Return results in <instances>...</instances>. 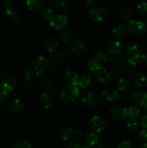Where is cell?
Segmentation results:
<instances>
[{
	"label": "cell",
	"instance_id": "cell-45",
	"mask_svg": "<svg viewBox=\"0 0 147 148\" xmlns=\"http://www.w3.org/2000/svg\"><path fill=\"white\" fill-rule=\"evenodd\" d=\"M140 137L144 142H147V130H144L140 133Z\"/></svg>",
	"mask_w": 147,
	"mask_h": 148
},
{
	"label": "cell",
	"instance_id": "cell-46",
	"mask_svg": "<svg viewBox=\"0 0 147 148\" xmlns=\"http://www.w3.org/2000/svg\"><path fill=\"white\" fill-rule=\"evenodd\" d=\"M82 132L81 130H76L74 131H73V136L76 139H79L82 137Z\"/></svg>",
	"mask_w": 147,
	"mask_h": 148
},
{
	"label": "cell",
	"instance_id": "cell-19",
	"mask_svg": "<svg viewBox=\"0 0 147 148\" xmlns=\"http://www.w3.org/2000/svg\"><path fill=\"white\" fill-rule=\"evenodd\" d=\"M9 108L14 113L20 112L24 108V103L21 100L14 99L9 103Z\"/></svg>",
	"mask_w": 147,
	"mask_h": 148
},
{
	"label": "cell",
	"instance_id": "cell-52",
	"mask_svg": "<svg viewBox=\"0 0 147 148\" xmlns=\"http://www.w3.org/2000/svg\"><path fill=\"white\" fill-rule=\"evenodd\" d=\"M141 148H147V143H145V144L143 145Z\"/></svg>",
	"mask_w": 147,
	"mask_h": 148
},
{
	"label": "cell",
	"instance_id": "cell-30",
	"mask_svg": "<svg viewBox=\"0 0 147 148\" xmlns=\"http://www.w3.org/2000/svg\"><path fill=\"white\" fill-rule=\"evenodd\" d=\"M129 87V82L125 78H121L119 79L118 83H117V88L120 91L125 90Z\"/></svg>",
	"mask_w": 147,
	"mask_h": 148
},
{
	"label": "cell",
	"instance_id": "cell-32",
	"mask_svg": "<svg viewBox=\"0 0 147 148\" xmlns=\"http://www.w3.org/2000/svg\"><path fill=\"white\" fill-rule=\"evenodd\" d=\"M136 10L141 14H147V1H138L136 4Z\"/></svg>",
	"mask_w": 147,
	"mask_h": 148
},
{
	"label": "cell",
	"instance_id": "cell-5",
	"mask_svg": "<svg viewBox=\"0 0 147 148\" xmlns=\"http://www.w3.org/2000/svg\"><path fill=\"white\" fill-rule=\"evenodd\" d=\"M95 74L96 78L99 82H108L113 77L114 71L111 67H101Z\"/></svg>",
	"mask_w": 147,
	"mask_h": 148
},
{
	"label": "cell",
	"instance_id": "cell-15",
	"mask_svg": "<svg viewBox=\"0 0 147 148\" xmlns=\"http://www.w3.org/2000/svg\"><path fill=\"white\" fill-rule=\"evenodd\" d=\"M102 97L105 101L108 102H114L116 101L119 98V93L116 90L109 89L103 91L102 93Z\"/></svg>",
	"mask_w": 147,
	"mask_h": 148
},
{
	"label": "cell",
	"instance_id": "cell-17",
	"mask_svg": "<svg viewBox=\"0 0 147 148\" xmlns=\"http://www.w3.org/2000/svg\"><path fill=\"white\" fill-rule=\"evenodd\" d=\"M82 101L85 105L89 106H96L98 103L97 101L95 99V95L91 92H86L84 93V95H82Z\"/></svg>",
	"mask_w": 147,
	"mask_h": 148
},
{
	"label": "cell",
	"instance_id": "cell-51",
	"mask_svg": "<svg viewBox=\"0 0 147 148\" xmlns=\"http://www.w3.org/2000/svg\"><path fill=\"white\" fill-rule=\"evenodd\" d=\"M93 148H105V146L102 144H97L94 146Z\"/></svg>",
	"mask_w": 147,
	"mask_h": 148
},
{
	"label": "cell",
	"instance_id": "cell-49",
	"mask_svg": "<svg viewBox=\"0 0 147 148\" xmlns=\"http://www.w3.org/2000/svg\"><path fill=\"white\" fill-rule=\"evenodd\" d=\"M67 148H81L80 145L77 143H72L68 146Z\"/></svg>",
	"mask_w": 147,
	"mask_h": 148
},
{
	"label": "cell",
	"instance_id": "cell-31",
	"mask_svg": "<svg viewBox=\"0 0 147 148\" xmlns=\"http://www.w3.org/2000/svg\"><path fill=\"white\" fill-rule=\"evenodd\" d=\"M120 15L121 19L123 21H128L131 19V15H132V12L129 9L127 8H122V10L120 11Z\"/></svg>",
	"mask_w": 147,
	"mask_h": 148
},
{
	"label": "cell",
	"instance_id": "cell-40",
	"mask_svg": "<svg viewBox=\"0 0 147 148\" xmlns=\"http://www.w3.org/2000/svg\"><path fill=\"white\" fill-rule=\"evenodd\" d=\"M61 38L65 43H69L71 40V36L68 32H64V33H61Z\"/></svg>",
	"mask_w": 147,
	"mask_h": 148
},
{
	"label": "cell",
	"instance_id": "cell-8",
	"mask_svg": "<svg viewBox=\"0 0 147 148\" xmlns=\"http://www.w3.org/2000/svg\"><path fill=\"white\" fill-rule=\"evenodd\" d=\"M89 127L95 132H100L105 128V124L101 117L93 116L89 121Z\"/></svg>",
	"mask_w": 147,
	"mask_h": 148
},
{
	"label": "cell",
	"instance_id": "cell-44",
	"mask_svg": "<svg viewBox=\"0 0 147 148\" xmlns=\"http://www.w3.org/2000/svg\"><path fill=\"white\" fill-rule=\"evenodd\" d=\"M140 124L144 128H147V115H144L141 116L140 119Z\"/></svg>",
	"mask_w": 147,
	"mask_h": 148
},
{
	"label": "cell",
	"instance_id": "cell-27",
	"mask_svg": "<svg viewBox=\"0 0 147 148\" xmlns=\"http://www.w3.org/2000/svg\"><path fill=\"white\" fill-rule=\"evenodd\" d=\"M109 57L110 56L106 53H105L103 51H101L96 52L93 56V59H95L97 62H99V64L108 62Z\"/></svg>",
	"mask_w": 147,
	"mask_h": 148
},
{
	"label": "cell",
	"instance_id": "cell-26",
	"mask_svg": "<svg viewBox=\"0 0 147 148\" xmlns=\"http://www.w3.org/2000/svg\"><path fill=\"white\" fill-rule=\"evenodd\" d=\"M91 82H92V79L90 77L87 75H84L79 79L77 85H79V88H86L90 85Z\"/></svg>",
	"mask_w": 147,
	"mask_h": 148
},
{
	"label": "cell",
	"instance_id": "cell-38",
	"mask_svg": "<svg viewBox=\"0 0 147 148\" xmlns=\"http://www.w3.org/2000/svg\"><path fill=\"white\" fill-rule=\"evenodd\" d=\"M15 148H32V145L26 140H19L15 144Z\"/></svg>",
	"mask_w": 147,
	"mask_h": 148
},
{
	"label": "cell",
	"instance_id": "cell-50",
	"mask_svg": "<svg viewBox=\"0 0 147 148\" xmlns=\"http://www.w3.org/2000/svg\"><path fill=\"white\" fill-rule=\"evenodd\" d=\"M4 5L5 6H9L12 4V0H4Z\"/></svg>",
	"mask_w": 147,
	"mask_h": 148
},
{
	"label": "cell",
	"instance_id": "cell-53",
	"mask_svg": "<svg viewBox=\"0 0 147 148\" xmlns=\"http://www.w3.org/2000/svg\"><path fill=\"white\" fill-rule=\"evenodd\" d=\"M82 148H93V147H89V146H84V147H82Z\"/></svg>",
	"mask_w": 147,
	"mask_h": 148
},
{
	"label": "cell",
	"instance_id": "cell-25",
	"mask_svg": "<svg viewBox=\"0 0 147 148\" xmlns=\"http://www.w3.org/2000/svg\"><path fill=\"white\" fill-rule=\"evenodd\" d=\"M26 5L30 10H37L43 7L41 0H26Z\"/></svg>",
	"mask_w": 147,
	"mask_h": 148
},
{
	"label": "cell",
	"instance_id": "cell-6",
	"mask_svg": "<svg viewBox=\"0 0 147 148\" xmlns=\"http://www.w3.org/2000/svg\"><path fill=\"white\" fill-rule=\"evenodd\" d=\"M110 116L112 119L116 121H125L129 116L126 108L122 106H117L111 110Z\"/></svg>",
	"mask_w": 147,
	"mask_h": 148
},
{
	"label": "cell",
	"instance_id": "cell-1",
	"mask_svg": "<svg viewBox=\"0 0 147 148\" xmlns=\"http://www.w3.org/2000/svg\"><path fill=\"white\" fill-rule=\"evenodd\" d=\"M79 95V90L76 85H68L65 86L61 92V98L65 103L74 101Z\"/></svg>",
	"mask_w": 147,
	"mask_h": 148
},
{
	"label": "cell",
	"instance_id": "cell-34",
	"mask_svg": "<svg viewBox=\"0 0 147 148\" xmlns=\"http://www.w3.org/2000/svg\"><path fill=\"white\" fill-rule=\"evenodd\" d=\"M139 124L135 119H131L127 121V127L131 131H135L138 129Z\"/></svg>",
	"mask_w": 147,
	"mask_h": 148
},
{
	"label": "cell",
	"instance_id": "cell-39",
	"mask_svg": "<svg viewBox=\"0 0 147 148\" xmlns=\"http://www.w3.org/2000/svg\"><path fill=\"white\" fill-rule=\"evenodd\" d=\"M54 4L59 10H63L67 6L66 0H55Z\"/></svg>",
	"mask_w": 147,
	"mask_h": 148
},
{
	"label": "cell",
	"instance_id": "cell-23",
	"mask_svg": "<svg viewBox=\"0 0 147 148\" xmlns=\"http://www.w3.org/2000/svg\"><path fill=\"white\" fill-rule=\"evenodd\" d=\"M46 48L48 51L51 53V52L56 51V49L58 48V42L54 38L50 37L46 41Z\"/></svg>",
	"mask_w": 147,
	"mask_h": 148
},
{
	"label": "cell",
	"instance_id": "cell-28",
	"mask_svg": "<svg viewBox=\"0 0 147 148\" xmlns=\"http://www.w3.org/2000/svg\"><path fill=\"white\" fill-rule=\"evenodd\" d=\"M98 136L95 133H89L85 137V141L89 146H95L98 143Z\"/></svg>",
	"mask_w": 147,
	"mask_h": 148
},
{
	"label": "cell",
	"instance_id": "cell-41",
	"mask_svg": "<svg viewBox=\"0 0 147 148\" xmlns=\"http://www.w3.org/2000/svg\"><path fill=\"white\" fill-rule=\"evenodd\" d=\"M108 62L110 64L114 65V66H116V65H118L120 63H121L120 60L116 56H110Z\"/></svg>",
	"mask_w": 147,
	"mask_h": 148
},
{
	"label": "cell",
	"instance_id": "cell-14",
	"mask_svg": "<svg viewBox=\"0 0 147 148\" xmlns=\"http://www.w3.org/2000/svg\"><path fill=\"white\" fill-rule=\"evenodd\" d=\"M120 66L121 69H122L124 72H125V73H131V72H133L135 69V66H136V63H135V61L127 58V59H123L122 61Z\"/></svg>",
	"mask_w": 147,
	"mask_h": 148
},
{
	"label": "cell",
	"instance_id": "cell-42",
	"mask_svg": "<svg viewBox=\"0 0 147 148\" xmlns=\"http://www.w3.org/2000/svg\"><path fill=\"white\" fill-rule=\"evenodd\" d=\"M118 148H132V145H131V142L128 141V140H124L118 145Z\"/></svg>",
	"mask_w": 147,
	"mask_h": 148
},
{
	"label": "cell",
	"instance_id": "cell-33",
	"mask_svg": "<svg viewBox=\"0 0 147 148\" xmlns=\"http://www.w3.org/2000/svg\"><path fill=\"white\" fill-rule=\"evenodd\" d=\"M53 14H54V13H53V10H52L51 8H50V7H45V8H43L41 11V15L43 16L44 18L49 20L54 16Z\"/></svg>",
	"mask_w": 147,
	"mask_h": 148
},
{
	"label": "cell",
	"instance_id": "cell-35",
	"mask_svg": "<svg viewBox=\"0 0 147 148\" xmlns=\"http://www.w3.org/2000/svg\"><path fill=\"white\" fill-rule=\"evenodd\" d=\"M38 87L42 90H46L50 87V82L49 81L48 79L46 77L41 78L39 79L38 82H37Z\"/></svg>",
	"mask_w": 147,
	"mask_h": 148
},
{
	"label": "cell",
	"instance_id": "cell-47",
	"mask_svg": "<svg viewBox=\"0 0 147 148\" xmlns=\"http://www.w3.org/2000/svg\"><path fill=\"white\" fill-rule=\"evenodd\" d=\"M85 4H86V7L92 8V7L95 4V1L94 0H85Z\"/></svg>",
	"mask_w": 147,
	"mask_h": 148
},
{
	"label": "cell",
	"instance_id": "cell-11",
	"mask_svg": "<svg viewBox=\"0 0 147 148\" xmlns=\"http://www.w3.org/2000/svg\"><path fill=\"white\" fill-rule=\"evenodd\" d=\"M39 105L43 109H48L51 106L53 99L52 96L49 92H46L41 94L38 100Z\"/></svg>",
	"mask_w": 147,
	"mask_h": 148
},
{
	"label": "cell",
	"instance_id": "cell-18",
	"mask_svg": "<svg viewBox=\"0 0 147 148\" xmlns=\"http://www.w3.org/2000/svg\"><path fill=\"white\" fill-rule=\"evenodd\" d=\"M4 16L10 21H17L20 17V13L15 9L7 7L4 11Z\"/></svg>",
	"mask_w": 147,
	"mask_h": 148
},
{
	"label": "cell",
	"instance_id": "cell-2",
	"mask_svg": "<svg viewBox=\"0 0 147 148\" xmlns=\"http://www.w3.org/2000/svg\"><path fill=\"white\" fill-rule=\"evenodd\" d=\"M16 82L15 79L12 77H9L4 79L0 85V99L4 100L8 98L15 88Z\"/></svg>",
	"mask_w": 147,
	"mask_h": 148
},
{
	"label": "cell",
	"instance_id": "cell-24",
	"mask_svg": "<svg viewBox=\"0 0 147 148\" xmlns=\"http://www.w3.org/2000/svg\"><path fill=\"white\" fill-rule=\"evenodd\" d=\"M112 34L118 38H122L126 35V30L123 25H118L113 27L112 30Z\"/></svg>",
	"mask_w": 147,
	"mask_h": 148
},
{
	"label": "cell",
	"instance_id": "cell-43",
	"mask_svg": "<svg viewBox=\"0 0 147 148\" xmlns=\"http://www.w3.org/2000/svg\"><path fill=\"white\" fill-rule=\"evenodd\" d=\"M56 56L60 60H64L66 57V55L63 51H56Z\"/></svg>",
	"mask_w": 147,
	"mask_h": 148
},
{
	"label": "cell",
	"instance_id": "cell-16",
	"mask_svg": "<svg viewBox=\"0 0 147 148\" xmlns=\"http://www.w3.org/2000/svg\"><path fill=\"white\" fill-rule=\"evenodd\" d=\"M133 81L137 86L142 88L146 85L147 77L142 72H137L134 75Z\"/></svg>",
	"mask_w": 147,
	"mask_h": 148
},
{
	"label": "cell",
	"instance_id": "cell-3",
	"mask_svg": "<svg viewBox=\"0 0 147 148\" xmlns=\"http://www.w3.org/2000/svg\"><path fill=\"white\" fill-rule=\"evenodd\" d=\"M33 65H34V70L36 72V75H41L43 72L49 69L50 62L47 57L40 55L36 58V59L33 62Z\"/></svg>",
	"mask_w": 147,
	"mask_h": 148
},
{
	"label": "cell",
	"instance_id": "cell-7",
	"mask_svg": "<svg viewBox=\"0 0 147 148\" xmlns=\"http://www.w3.org/2000/svg\"><path fill=\"white\" fill-rule=\"evenodd\" d=\"M90 15L96 22H101L105 20L108 16V10L104 7H97L91 8Z\"/></svg>",
	"mask_w": 147,
	"mask_h": 148
},
{
	"label": "cell",
	"instance_id": "cell-4",
	"mask_svg": "<svg viewBox=\"0 0 147 148\" xmlns=\"http://www.w3.org/2000/svg\"><path fill=\"white\" fill-rule=\"evenodd\" d=\"M128 28L133 34L142 35L146 30V25L142 20L135 19L128 23Z\"/></svg>",
	"mask_w": 147,
	"mask_h": 148
},
{
	"label": "cell",
	"instance_id": "cell-12",
	"mask_svg": "<svg viewBox=\"0 0 147 148\" xmlns=\"http://www.w3.org/2000/svg\"><path fill=\"white\" fill-rule=\"evenodd\" d=\"M64 75L66 79L70 82L71 85H76L79 81V74L76 72L74 69L71 68H67L65 70Z\"/></svg>",
	"mask_w": 147,
	"mask_h": 148
},
{
	"label": "cell",
	"instance_id": "cell-37",
	"mask_svg": "<svg viewBox=\"0 0 147 148\" xmlns=\"http://www.w3.org/2000/svg\"><path fill=\"white\" fill-rule=\"evenodd\" d=\"M128 116H131V118L135 119L138 117L141 114V110L136 106H132L128 110Z\"/></svg>",
	"mask_w": 147,
	"mask_h": 148
},
{
	"label": "cell",
	"instance_id": "cell-36",
	"mask_svg": "<svg viewBox=\"0 0 147 148\" xmlns=\"http://www.w3.org/2000/svg\"><path fill=\"white\" fill-rule=\"evenodd\" d=\"M23 77L26 79V80H32L34 79L36 77V72L35 70L33 69H26L22 73Z\"/></svg>",
	"mask_w": 147,
	"mask_h": 148
},
{
	"label": "cell",
	"instance_id": "cell-22",
	"mask_svg": "<svg viewBox=\"0 0 147 148\" xmlns=\"http://www.w3.org/2000/svg\"><path fill=\"white\" fill-rule=\"evenodd\" d=\"M71 135H73V130L69 127L61 129L58 132V136L62 140H69Z\"/></svg>",
	"mask_w": 147,
	"mask_h": 148
},
{
	"label": "cell",
	"instance_id": "cell-10",
	"mask_svg": "<svg viewBox=\"0 0 147 148\" xmlns=\"http://www.w3.org/2000/svg\"><path fill=\"white\" fill-rule=\"evenodd\" d=\"M126 54L128 59H132L135 62L138 60L142 56L141 49L136 45H132L128 47V49H126Z\"/></svg>",
	"mask_w": 147,
	"mask_h": 148
},
{
	"label": "cell",
	"instance_id": "cell-48",
	"mask_svg": "<svg viewBox=\"0 0 147 148\" xmlns=\"http://www.w3.org/2000/svg\"><path fill=\"white\" fill-rule=\"evenodd\" d=\"M141 59H142L144 64L147 66V52L146 53H144V54H142V56H141Z\"/></svg>",
	"mask_w": 147,
	"mask_h": 148
},
{
	"label": "cell",
	"instance_id": "cell-20",
	"mask_svg": "<svg viewBox=\"0 0 147 148\" xmlns=\"http://www.w3.org/2000/svg\"><path fill=\"white\" fill-rule=\"evenodd\" d=\"M122 49H123V46H122V43L119 41H115L112 42L110 45L109 48H108V51L110 54L115 56V55H118L120 53Z\"/></svg>",
	"mask_w": 147,
	"mask_h": 148
},
{
	"label": "cell",
	"instance_id": "cell-9",
	"mask_svg": "<svg viewBox=\"0 0 147 148\" xmlns=\"http://www.w3.org/2000/svg\"><path fill=\"white\" fill-rule=\"evenodd\" d=\"M68 22L67 17L65 14H58L53 16L50 20V25L56 29L63 28L66 25Z\"/></svg>",
	"mask_w": 147,
	"mask_h": 148
},
{
	"label": "cell",
	"instance_id": "cell-54",
	"mask_svg": "<svg viewBox=\"0 0 147 148\" xmlns=\"http://www.w3.org/2000/svg\"><path fill=\"white\" fill-rule=\"evenodd\" d=\"M144 108H145V111L147 112V104L145 106H144Z\"/></svg>",
	"mask_w": 147,
	"mask_h": 148
},
{
	"label": "cell",
	"instance_id": "cell-13",
	"mask_svg": "<svg viewBox=\"0 0 147 148\" xmlns=\"http://www.w3.org/2000/svg\"><path fill=\"white\" fill-rule=\"evenodd\" d=\"M132 99L137 105L144 107L147 104V93L144 92H135L133 95Z\"/></svg>",
	"mask_w": 147,
	"mask_h": 148
},
{
	"label": "cell",
	"instance_id": "cell-29",
	"mask_svg": "<svg viewBox=\"0 0 147 148\" xmlns=\"http://www.w3.org/2000/svg\"><path fill=\"white\" fill-rule=\"evenodd\" d=\"M101 66V64H99V62H97L95 59H92L91 60H89L87 63V68L90 72H96L99 70Z\"/></svg>",
	"mask_w": 147,
	"mask_h": 148
},
{
	"label": "cell",
	"instance_id": "cell-21",
	"mask_svg": "<svg viewBox=\"0 0 147 148\" xmlns=\"http://www.w3.org/2000/svg\"><path fill=\"white\" fill-rule=\"evenodd\" d=\"M70 50L71 51L74 52L76 53H82L83 51H84L85 50V46L84 44V43H82V41H79V40H75V41H72L70 43Z\"/></svg>",
	"mask_w": 147,
	"mask_h": 148
}]
</instances>
